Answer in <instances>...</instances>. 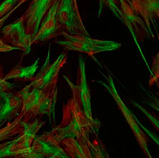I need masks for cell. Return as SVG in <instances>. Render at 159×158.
<instances>
[{
	"label": "cell",
	"mask_w": 159,
	"mask_h": 158,
	"mask_svg": "<svg viewBox=\"0 0 159 158\" xmlns=\"http://www.w3.org/2000/svg\"><path fill=\"white\" fill-rule=\"evenodd\" d=\"M55 0H32L27 10L22 16L25 30L33 39L36 35L43 19Z\"/></svg>",
	"instance_id": "9c48e42d"
},
{
	"label": "cell",
	"mask_w": 159,
	"mask_h": 158,
	"mask_svg": "<svg viewBox=\"0 0 159 158\" xmlns=\"http://www.w3.org/2000/svg\"><path fill=\"white\" fill-rule=\"evenodd\" d=\"M2 39L8 44L18 48L25 54L30 52L33 37L27 33L22 16L1 29Z\"/></svg>",
	"instance_id": "ba28073f"
},
{
	"label": "cell",
	"mask_w": 159,
	"mask_h": 158,
	"mask_svg": "<svg viewBox=\"0 0 159 158\" xmlns=\"http://www.w3.org/2000/svg\"><path fill=\"white\" fill-rule=\"evenodd\" d=\"M39 58H38L33 64L26 67L22 66L20 63H19L14 68H13L6 76H4V79L6 81L10 79L32 81L34 77V74L39 67Z\"/></svg>",
	"instance_id": "2e32d148"
},
{
	"label": "cell",
	"mask_w": 159,
	"mask_h": 158,
	"mask_svg": "<svg viewBox=\"0 0 159 158\" xmlns=\"http://www.w3.org/2000/svg\"><path fill=\"white\" fill-rule=\"evenodd\" d=\"M119 2L120 4V11L121 13V21L126 25L134 38L136 39V34H137L139 30V25H140L149 34V32L148 31V29L145 22L130 6L129 1L119 0Z\"/></svg>",
	"instance_id": "5bb4252c"
},
{
	"label": "cell",
	"mask_w": 159,
	"mask_h": 158,
	"mask_svg": "<svg viewBox=\"0 0 159 158\" xmlns=\"http://www.w3.org/2000/svg\"><path fill=\"white\" fill-rule=\"evenodd\" d=\"M63 39L55 40V43L62 46L67 51H77L92 56L97 53L119 49L121 44L113 40L95 39L88 37L69 35L63 32Z\"/></svg>",
	"instance_id": "3957f363"
},
{
	"label": "cell",
	"mask_w": 159,
	"mask_h": 158,
	"mask_svg": "<svg viewBox=\"0 0 159 158\" xmlns=\"http://www.w3.org/2000/svg\"><path fill=\"white\" fill-rule=\"evenodd\" d=\"M99 125L98 121L87 118L77 102L71 98L63 105L61 123L50 133L60 143L65 138L88 137L90 133L99 129Z\"/></svg>",
	"instance_id": "6da1fadb"
},
{
	"label": "cell",
	"mask_w": 159,
	"mask_h": 158,
	"mask_svg": "<svg viewBox=\"0 0 159 158\" xmlns=\"http://www.w3.org/2000/svg\"><path fill=\"white\" fill-rule=\"evenodd\" d=\"M17 1L18 0H5L0 4V19L12 9Z\"/></svg>",
	"instance_id": "cb8c5ba5"
},
{
	"label": "cell",
	"mask_w": 159,
	"mask_h": 158,
	"mask_svg": "<svg viewBox=\"0 0 159 158\" xmlns=\"http://www.w3.org/2000/svg\"><path fill=\"white\" fill-rule=\"evenodd\" d=\"M22 105V99L19 91L13 93L0 90V127L18 116Z\"/></svg>",
	"instance_id": "8fae6325"
},
{
	"label": "cell",
	"mask_w": 159,
	"mask_h": 158,
	"mask_svg": "<svg viewBox=\"0 0 159 158\" xmlns=\"http://www.w3.org/2000/svg\"><path fill=\"white\" fill-rule=\"evenodd\" d=\"M45 123V121L41 120L40 118H36L28 122L25 123L24 130L16 138L21 146L25 149L30 150L37 133Z\"/></svg>",
	"instance_id": "9a60e30c"
},
{
	"label": "cell",
	"mask_w": 159,
	"mask_h": 158,
	"mask_svg": "<svg viewBox=\"0 0 159 158\" xmlns=\"http://www.w3.org/2000/svg\"><path fill=\"white\" fill-rule=\"evenodd\" d=\"M24 115L20 111L18 116L5 127L0 129V142L20 134L24 130L25 123L23 122Z\"/></svg>",
	"instance_id": "e0dca14e"
},
{
	"label": "cell",
	"mask_w": 159,
	"mask_h": 158,
	"mask_svg": "<svg viewBox=\"0 0 159 158\" xmlns=\"http://www.w3.org/2000/svg\"><path fill=\"white\" fill-rule=\"evenodd\" d=\"M130 6L138 15L141 16L146 21V15L143 6V0H128Z\"/></svg>",
	"instance_id": "7402d4cb"
},
{
	"label": "cell",
	"mask_w": 159,
	"mask_h": 158,
	"mask_svg": "<svg viewBox=\"0 0 159 158\" xmlns=\"http://www.w3.org/2000/svg\"><path fill=\"white\" fill-rule=\"evenodd\" d=\"M109 90L110 91V93H111V95L115 99V100L117 102L119 107L121 109V111L125 117V118H126L127 121L129 123L131 129L134 133L139 146H141V148L142 149L146 156L149 158H151L148 150V139L144 133H143V131L141 130V129L138 126L135 120V118H133V117L132 116V114L130 113L129 109L127 108L125 106L122 100H121V99L119 97L115 89V88L114 87V84L111 78H110V80L109 81Z\"/></svg>",
	"instance_id": "7c38bea8"
},
{
	"label": "cell",
	"mask_w": 159,
	"mask_h": 158,
	"mask_svg": "<svg viewBox=\"0 0 159 158\" xmlns=\"http://www.w3.org/2000/svg\"><path fill=\"white\" fill-rule=\"evenodd\" d=\"M67 55L65 52L61 53L52 64H50V47L48 56L41 69L34 77L31 84L34 87L43 90H48L57 88L60 70L66 63Z\"/></svg>",
	"instance_id": "5b68a950"
},
{
	"label": "cell",
	"mask_w": 159,
	"mask_h": 158,
	"mask_svg": "<svg viewBox=\"0 0 159 158\" xmlns=\"http://www.w3.org/2000/svg\"><path fill=\"white\" fill-rule=\"evenodd\" d=\"M22 99L21 111L25 123L40 118L45 115L48 116L54 111L57 100V88L43 90L34 87L32 84L19 91Z\"/></svg>",
	"instance_id": "7a4b0ae2"
},
{
	"label": "cell",
	"mask_w": 159,
	"mask_h": 158,
	"mask_svg": "<svg viewBox=\"0 0 159 158\" xmlns=\"http://www.w3.org/2000/svg\"><path fill=\"white\" fill-rule=\"evenodd\" d=\"M143 6L146 15L145 24L147 28L151 32L150 23L154 18L159 17V0H143Z\"/></svg>",
	"instance_id": "d6986e66"
},
{
	"label": "cell",
	"mask_w": 159,
	"mask_h": 158,
	"mask_svg": "<svg viewBox=\"0 0 159 158\" xmlns=\"http://www.w3.org/2000/svg\"><path fill=\"white\" fill-rule=\"evenodd\" d=\"M60 0H55L40 25L38 32L33 39V44L45 42L61 36L63 31L57 18Z\"/></svg>",
	"instance_id": "30bf717a"
},
{
	"label": "cell",
	"mask_w": 159,
	"mask_h": 158,
	"mask_svg": "<svg viewBox=\"0 0 159 158\" xmlns=\"http://www.w3.org/2000/svg\"><path fill=\"white\" fill-rule=\"evenodd\" d=\"M29 1V0H19V1L18 4L16 5V7H13V10H16L17 9V8H18L19 7H20L21 4H22L24 3H25V2H27V1Z\"/></svg>",
	"instance_id": "484cf974"
},
{
	"label": "cell",
	"mask_w": 159,
	"mask_h": 158,
	"mask_svg": "<svg viewBox=\"0 0 159 158\" xmlns=\"http://www.w3.org/2000/svg\"><path fill=\"white\" fill-rule=\"evenodd\" d=\"M118 2H119V0H99V16L101 13L103 6H106L109 7L115 15L121 21V13H120V9H119V8L117 6V3Z\"/></svg>",
	"instance_id": "ffe728a7"
},
{
	"label": "cell",
	"mask_w": 159,
	"mask_h": 158,
	"mask_svg": "<svg viewBox=\"0 0 159 158\" xmlns=\"http://www.w3.org/2000/svg\"><path fill=\"white\" fill-rule=\"evenodd\" d=\"M29 151L20 145L16 138L0 144V158H22Z\"/></svg>",
	"instance_id": "ac0fdd59"
},
{
	"label": "cell",
	"mask_w": 159,
	"mask_h": 158,
	"mask_svg": "<svg viewBox=\"0 0 159 158\" xmlns=\"http://www.w3.org/2000/svg\"><path fill=\"white\" fill-rule=\"evenodd\" d=\"M4 78L3 68L2 66L0 65V90L2 91H11L16 87V84L6 81Z\"/></svg>",
	"instance_id": "d4e9b609"
},
{
	"label": "cell",
	"mask_w": 159,
	"mask_h": 158,
	"mask_svg": "<svg viewBox=\"0 0 159 158\" xmlns=\"http://www.w3.org/2000/svg\"><path fill=\"white\" fill-rule=\"evenodd\" d=\"M22 158H70L50 132L36 136L28 152Z\"/></svg>",
	"instance_id": "8992f818"
},
{
	"label": "cell",
	"mask_w": 159,
	"mask_h": 158,
	"mask_svg": "<svg viewBox=\"0 0 159 158\" xmlns=\"http://www.w3.org/2000/svg\"><path fill=\"white\" fill-rule=\"evenodd\" d=\"M73 93V98L77 102L87 118L91 120L92 118L91 108V96L89 88L86 79L85 71V61L82 57H80L79 66L78 67V78L75 85L64 76Z\"/></svg>",
	"instance_id": "52a82bcc"
},
{
	"label": "cell",
	"mask_w": 159,
	"mask_h": 158,
	"mask_svg": "<svg viewBox=\"0 0 159 158\" xmlns=\"http://www.w3.org/2000/svg\"><path fill=\"white\" fill-rule=\"evenodd\" d=\"M57 18L63 33L74 36L90 37L83 25L76 0H60Z\"/></svg>",
	"instance_id": "277c9868"
},
{
	"label": "cell",
	"mask_w": 159,
	"mask_h": 158,
	"mask_svg": "<svg viewBox=\"0 0 159 158\" xmlns=\"http://www.w3.org/2000/svg\"><path fill=\"white\" fill-rule=\"evenodd\" d=\"M159 73V53H157L156 57L154 58L153 62V66H152L153 75L151 76V78H150V82H149L150 86L153 85L154 84L158 81Z\"/></svg>",
	"instance_id": "603a6c76"
},
{
	"label": "cell",
	"mask_w": 159,
	"mask_h": 158,
	"mask_svg": "<svg viewBox=\"0 0 159 158\" xmlns=\"http://www.w3.org/2000/svg\"><path fill=\"white\" fill-rule=\"evenodd\" d=\"M60 145L70 158H91V142L89 136L79 138H67L61 140Z\"/></svg>",
	"instance_id": "4fadbf2b"
},
{
	"label": "cell",
	"mask_w": 159,
	"mask_h": 158,
	"mask_svg": "<svg viewBox=\"0 0 159 158\" xmlns=\"http://www.w3.org/2000/svg\"><path fill=\"white\" fill-rule=\"evenodd\" d=\"M15 10L12 9L11 11L7 13V15H5L4 16L0 19V30H1L2 28V25H3L4 22L10 16V15L13 12H15ZM15 50H19V49L18 48L14 47V46L12 45H10L9 44L6 43L4 42L3 40H2V38L0 37V53L1 52H11V51H15Z\"/></svg>",
	"instance_id": "44dd1931"
}]
</instances>
